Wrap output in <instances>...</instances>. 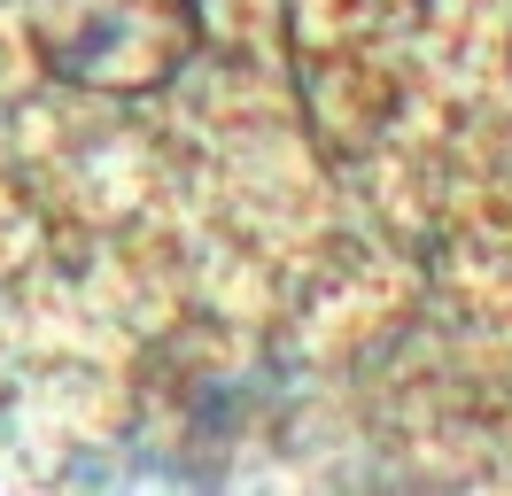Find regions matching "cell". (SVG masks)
Segmentation results:
<instances>
[{
  "mask_svg": "<svg viewBox=\"0 0 512 496\" xmlns=\"http://www.w3.org/2000/svg\"><path fill=\"white\" fill-rule=\"evenodd\" d=\"M39 62L86 93H156L202 47L194 0H32Z\"/></svg>",
  "mask_w": 512,
  "mask_h": 496,
  "instance_id": "cell-1",
  "label": "cell"
}]
</instances>
